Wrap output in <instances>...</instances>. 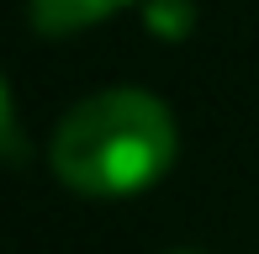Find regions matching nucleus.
Listing matches in <instances>:
<instances>
[{"mask_svg": "<svg viewBox=\"0 0 259 254\" xmlns=\"http://www.w3.org/2000/svg\"><path fill=\"white\" fill-rule=\"evenodd\" d=\"M143 27L159 43H180L196 27V6L191 0H143Z\"/></svg>", "mask_w": 259, "mask_h": 254, "instance_id": "obj_3", "label": "nucleus"}, {"mask_svg": "<svg viewBox=\"0 0 259 254\" xmlns=\"http://www.w3.org/2000/svg\"><path fill=\"white\" fill-rule=\"evenodd\" d=\"M122 6H133V0H32L27 21L42 32V37H69V32L101 27V21L116 16Z\"/></svg>", "mask_w": 259, "mask_h": 254, "instance_id": "obj_2", "label": "nucleus"}, {"mask_svg": "<svg viewBox=\"0 0 259 254\" xmlns=\"http://www.w3.org/2000/svg\"><path fill=\"white\" fill-rule=\"evenodd\" d=\"M48 164L79 196H138L175 164V117L148 90H96L53 127Z\"/></svg>", "mask_w": 259, "mask_h": 254, "instance_id": "obj_1", "label": "nucleus"}, {"mask_svg": "<svg viewBox=\"0 0 259 254\" xmlns=\"http://www.w3.org/2000/svg\"><path fill=\"white\" fill-rule=\"evenodd\" d=\"M180 254H191V249H180Z\"/></svg>", "mask_w": 259, "mask_h": 254, "instance_id": "obj_5", "label": "nucleus"}, {"mask_svg": "<svg viewBox=\"0 0 259 254\" xmlns=\"http://www.w3.org/2000/svg\"><path fill=\"white\" fill-rule=\"evenodd\" d=\"M11 138H16V117H11V90H6V79H0V154L11 148Z\"/></svg>", "mask_w": 259, "mask_h": 254, "instance_id": "obj_4", "label": "nucleus"}]
</instances>
